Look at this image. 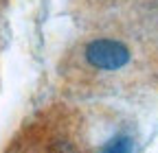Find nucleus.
Segmentation results:
<instances>
[{
  "mask_svg": "<svg viewBox=\"0 0 158 153\" xmlns=\"http://www.w3.org/2000/svg\"><path fill=\"white\" fill-rule=\"evenodd\" d=\"M92 5L99 7H116V5H125V2H147V0H90Z\"/></svg>",
  "mask_w": 158,
  "mask_h": 153,
  "instance_id": "nucleus-3",
  "label": "nucleus"
},
{
  "mask_svg": "<svg viewBox=\"0 0 158 153\" xmlns=\"http://www.w3.org/2000/svg\"><path fill=\"white\" fill-rule=\"evenodd\" d=\"M138 53L134 44L123 35L99 33L84 40L75 50L77 72L88 74L90 79L114 81L134 70Z\"/></svg>",
  "mask_w": 158,
  "mask_h": 153,
  "instance_id": "nucleus-1",
  "label": "nucleus"
},
{
  "mask_svg": "<svg viewBox=\"0 0 158 153\" xmlns=\"http://www.w3.org/2000/svg\"><path fill=\"white\" fill-rule=\"evenodd\" d=\"M134 149H136L134 133L127 129H121V131H114L112 136H108L94 153H134Z\"/></svg>",
  "mask_w": 158,
  "mask_h": 153,
  "instance_id": "nucleus-2",
  "label": "nucleus"
}]
</instances>
